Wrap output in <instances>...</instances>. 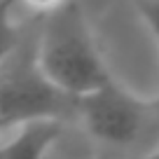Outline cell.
<instances>
[{"label":"cell","mask_w":159,"mask_h":159,"mask_svg":"<svg viewBox=\"0 0 159 159\" xmlns=\"http://www.w3.org/2000/svg\"><path fill=\"white\" fill-rule=\"evenodd\" d=\"M77 98L56 89L35 61V40L21 38L16 49L0 66V129L26 122L75 119Z\"/></svg>","instance_id":"cell-2"},{"label":"cell","mask_w":159,"mask_h":159,"mask_svg":"<svg viewBox=\"0 0 159 159\" xmlns=\"http://www.w3.org/2000/svg\"><path fill=\"white\" fill-rule=\"evenodd\" d=\"M12 7H14V0H0V66L24 38L21 26H16L12 19Z\"/></svg>","instance_id":"cell-5"},{"label":"cell","mask_w":159,"mask_h":159,"mask_svg":"<svg viewBox=\"0 0 159 159\" xmlns=\"http://www.w3.org/2000/svg\"><path fill=\"white\" fill-rule=\"evenodd\" d=\"M0 131H2V129H0Z\"/></svg>","instance_id":"cell-12"},{"label":"cell","mask_w":159,"mask_h":159,"mask_svg":"<svg viewBox=\"0 0 159 159\" xmlns=\"http://www.w3.org/2000/svg\"><path fill=\"white\" fill-rule=\"evenodd\" d=\"M35 61L52 84L73 98L110 80L89 21L75 0H63L42 14V26L35 35Z\"/></svg>","instance_id":"cell-1"},{"label":"cell","mask_w":159,"mask_h":159,"mask_svg":"<svg viewBox=\"0 0 159 159\" xmlns=\"http://www.w3.org/2000/svg\"><path fill=\"white\" fill-rule=\"evenodd\" d=\"M66 124L54 119L26 122L10 140L0 143L2 159H47L54 145L63 138Z\"/></svg>","instance_id":"cell-4"},{"label":"cell","mask_w":159,"mask_h":159,"mask_svg":"<svg viewBox=\"0 0 159 159\" xmlns=\"http://www.w3.org/2000/svg\"><path fill=\"white\" fill-rule=\"evenodd\" d=\"M150 103V112H152V119L154 122H159V94L154 96V98H148Z\"/></svg>","instance_id":"cell-9"},{"label":"cell","mask_w":159,"mask_h":159,"mask_svg":"<svg viewBox=\"0 0 159 159\" xmlns=\"http://www.w3.org/2000/svg\"><path fill=\"white\" fill-rule=\"evenodd\" d=\"M0 159H2V154H0Z\"/></svg>","instance_id":"cell-11"},{"label":"cell","mask_w":159,"mask_h":159,"mask_svg":"<svg viewBox=\"0 0 159 159\" xmlns=\"http://www.w3.org/2000/svg\"><path fill=\"white\" fill-rule=\"evenodd\" d=\"M136 159H159V150H152V152H148V154H140V157H136Z\"/></svg>","instance_id":"cell-10"},{"label":"cell","mask_w":159,"mask_h":159,"mask_svg":"<svg viewBox=\"0 0 159 159\" xmlns=\"http://www.w3.org/2000/svg\"><path fill=\"white\" fill-rule=\"evenodd\" d=\"M33 10H38L40 14H47V12H52L54 7H59L63 0H26Z\"/></svg>","instance_id":"cell-8"},{"label":"cell","mask_w":159,"mask_h":159,"mask_svg":"<svg viewBox=\"0 0 159 159\" xmlns=\"http://www.w3.org/2000/svg\"><path fill=\"white\" fill-rule=\"evenodd\" d=\"M75 119L84 124L91 138L108 145H131L152 119L148 98H138L110 77L98 89L77 98Z\"/></svg>","instance_id":"cell-3"},{"label":"cell","mask_w":159,"mask_h":159,"mask_svg":"<svg viewBox=\"0 0 159 159\" xmlns=\"http://www.w3.org/2000/svg\"><path fill=\"white\" fill-rule=\"evenodd\" d=\"M47 159H89L87 154H77V152H73V150H66V148H61V140L54 145V150L49 152V157Z\"/></svg>","instance_id":"cell-7"},{"label":"cell","mask_w":159,"mask_h":159,"mask_svg":"<svg viewBox=\"0 0 159 159\" xmlns=\"http://www.w3.org/2000/svg\"><path fill=\"white\" fill-rule=\"evenodd\" d=\"M136 7L145 19L148 28L152 30L154 40L159 42V0H136Z\"/></svg>","instance_id":"cell-6"}]
</instances>
